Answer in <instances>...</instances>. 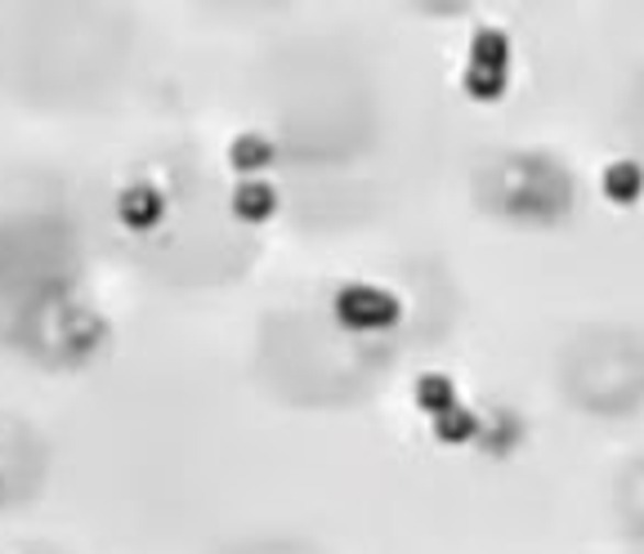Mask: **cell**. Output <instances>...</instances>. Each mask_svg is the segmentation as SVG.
Masks as SVG:
<instances>
[{
	"label": "cell",
	"mask_w": 644,
	"mask_h": 554,
	"mask_svg": "<svg viewBox=\"0 0 644 554\" xmlns=\"http://www.w3.org/2000/svg\"><path fill=\"white\" fill-rule=\"evenodd\" d=\"M157 211H162V201H157V192H148V188H131L121 197V215L131 220L135 229H148L153 220H157Z\"/></svg>",
	"instance_id": "obj_1"
},
{
	"label": "cell",
	"mask_w": 644,
	"mask_h": 554,
	"mask_svg": "<svg viewBox=\"0 0 644 554\" xmlns=\"http://www.w3.org/2000/svg\"><path fill=\"white\" fill-rule=\"evenodd\" d=\"M269 206H274V197H269V188H265V184H251V188H242V192H237V211H242V215H251V220H255V215H265Z\"/></svg>",
	"instance_id": "obj_2"
},
{
	"label": "cell",
	"mask_w": 644,
	"mask_h": 554,
	"mask_svg": "<svg viewBox=\"0 0 644 554\" xmlns=\"http://www.w3.org/2000/svg\"><path fill=\"white\" fill-rule=\"evenodd\" d=\"M265 157H269V148L260 144V138H237V153H233L237 166H255V162H265Z\"/></svg>",
	"instance_id": "obj_3"
}]
</instances>
